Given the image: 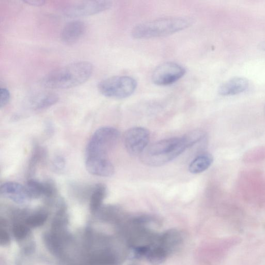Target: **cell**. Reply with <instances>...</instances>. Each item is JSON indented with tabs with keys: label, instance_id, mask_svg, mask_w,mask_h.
<instances>
[{
	"label": "cell",
	"instance_id": "cell-4",
	"mask_svg": "<svg viewBox=\"0 0 265 265\" xmlns=\"http://www.w3.org/2000/svg\"><path fill=\"white\" fill-rule=\"evenodd\" d=\"M191 23L192 20L186 17L162 18L137 25L132 35L138 39L165 37L183 31Z\"/></svg>",
	"mask_w": 265,
	"mask_h": 265
},
{
	"label": "cell",
	"instance_id": "cell-8",
	"mask_svg": "<svg viewBox=\"0 0 265 265\" xmlns=\"http://www.w3.org/2000/svg\"><path fill=\"white\" fill-rule=\"evenodd\" d=\"M186 72L185 68L178 64L166 63L156 69L152 79L157 85H167L181 79Z\"/></svg>",
	"mask_w": 265,
	"mask_h": 265
},
{
	"label": "cell",
	"instance_id": "cell-11",
	"mask_svg": "<svg viewBox=\"0 0 265 265\" xmlns=\"http://www.w3.org/2000/svg\"><path fill=\"white\" fill-rule=\"evenodd\" d=\"M1 195L18 203L22 204L30 200L25 186L15 182L3 184L0 189Z\"/></svg>",
	"mask_w": 265,
	"mask_h": 265
},
{
	"label": "cell",
	"instance_id": "cell-2",
	"mask_svg": "<svg viewBox=\"0 0 265 265\" xmlns=\"http://www.w3.org/2000/svg\"><path fill=\"white\" fill-rule=\"evenodd\" d=\"M120 137V132L112 127H102L97 130L86 146L85 165H95L109 162L108 155L119 141Z\"/></svg>",
	"mask_w": 265,
	"mask_h": 265
},
{
	"label": "cell",
	"instance_id": "cell-10",
	"mask_svg": "<svg viewBox=\"0 0 265 265\" xmlns=\"http://www.w3.org/2000/svg\"><path fill=\"white\" fill-rule=\"evenodd\" d=\"M86 31L84 22L80 20H74L67 23L61 34L62 41L67 45H73L79 41Z\"/></svg>",
	"mask_w": 265,
	"mask_h": 265
},
{
	"label": "cell",
	"instance_id": "cell-6",
	"mask_svg": "<svg viewBox=\"0 0 265 265\" xmlns=\"http://www.w3.org/2000/svg\"><path fill=\"white\" fill-rule=\"evenodd\" d=\"M112 4L107 0H90L74 3L64 10L69 17L76 18L94 15L109 10Z\"/></svg>",
	"mask_w": 265,
	"mask_h": 265
},
{
	"label": "cell",
	"instance_id": "cell-22",
	"mask_svg": "<svg viewBox=\"0 0 265 265\" xmlns=\"http://www.w3.org/2000/svg\"><path fill=\"white\" fill-rule=\"evenodd\" d=\"M11 99L9 91L6 87H2L0 90V107L3 108L6 106Z\"/></svg>",
	"mask_w": 265,
	"mask_h": 265
},
{
	"label": "cell",
	"instance_id": "cell-12",
	"mask_svg": "<svg viewBox=\"0 0 265 265\" xmlns=\"http://www.w3.org/2000/svg\"><path fill=\"white\" fill-rule=\"evenodd\" d=\"M248 80L242 77H234L223 83L219 89V93L222 96H233L242 94L248 90Z\"/></svg>",
	"mask_w": 265,
	"mask_h": 265
},
{
	"label": "cell",
	"instance_id": "cell-7",
	"mask_svg": "<svg viewBox=\"0 0 265 265\" xmlns=\"http://www.w3.org/2000/svg\"><path fill=\"white\" fill-rule=\"evenodd\" d=\"M150 137L149 131L143 128L127 130L124 135V143L128 153L132 156L140 155L148 146Z\"/></svg>",
	"mask_w": 265,
	"mask_h": 265
},
{
	"label": "cell",
	"instance_id": "cell-15",
	"mask_svg": "<svg viewBox=\"0 0 265 265\" xmlns=\"http://www.w3.org/2000/svg\"><path fill=\"white\" fill-rule=\"evenodd\" d=\"M214 161V158L209 153L203 154L197 157L190 164L189 169L190 172L199 173L208 169Z\"/></svg>",
	"mask_w": 265,
	"mask_h": 265
},
{
	"label": "cell",
	"instance_id": "cell-1",
	"mask_svg": "<svg viewBox=\"0 0 265 265\" xmlns=\"http://www.w3.org/2000/svg\"><path fill=\"white\" fill-rule=\"evenodd\" d=\"M94 70V66L90 62H75L48 73L40 83L46 89H70L85 82L91 77Z\"/></svg>",
	"mask_w": 265,
	"mask_h": 265
},
{
	"label": "cell",
	"instance_id": "cell-5",
	"mask_svg": "<svg viewBox=\"0 0 265 265\" xmlns=\"http://www.w3.org/2000/svg\"><path fill=\"white\" fill-rule=\"evenodd\" d=\"M137 86V81L132 77L116 76L109 77L100 81L98 90L104 96L112 99H121L131 96Z\"/></svg>",
	"mask_w": 265,
	"mask_h": 265
},
{
	"label": "cell",
	"instance_id": "cell-24",
	"mask_svg": "<svg viewBox=\"0 0 265 265\" xmlns=\"http://www.w3.org/2000/svg\"><path fill=\"white\" fill-rule=\"evenodd\" d=\"M260 47L261 49L265 51V41H264L260 44Z\"/></svg>",
	"mask_w": 265,
	"mask_h": 265
},
{
	"label": "cell",
	"instance_id": "cell-13",
	"mask_svg": "<svg viewBox=\"0 0 265 265\" xmlns=\"http://www.w3.org/2000/svg\"><path fill=\"white\" fill-rule=\"evenodd\" d=\"M60 100L58 96L51 92H43L32 96L28 100L29 106L35 111L42 110L55 104Z\"/></svg>",
	"mask_w": 265,
	"mask_h": 265
},
{
	"label": "cell",
	"instance_id": "cell-18",
	"mask_svg": "<svg viewBox=\"0 0 265 265\" xmlns=\"http://www.w3.org/2000/svg\"><path fill=\"white\" fill-rule=\"evenodd\" d=\"M12 230L14 237L17 241H22L25 239L30 231L29 227L22 223L15 224Z\"/></svg>",
	"mask_w": 265,
	"mask_h": 265
},
{
	"label": "cell",
	"instance_id": "cell-14",
	"mask_svg": "<svg viewBox=\"0 0 265 265\" xmlns=\"http://www.w3.org/2000/svg\"><path fill=\"white\" fill-rule=\"evenodd\" d=\"M106 195V188L103 184H98L91 193L90 209L92 213L97 214L102 207L103 201Z\"/></svg>",
	"mask_w": 265,
	"mask_h": 265
},
{
	"label": "cell",
	"instance_id": "cell-19",
	"mask_svg": "<svg viewBox=\"0 0 265 265\" xmlns=\"http://www.w3.org/2000/svg\"><path fill=\"white\" fill-rule=\"evenodd\" d=\"M7 223L5 219L0 221V244L3 246H8L11 242L10 235L6 229Z\"/></svg>",
	"mask_w": 265,
	"mask_h": 265
},
{
	"label": "cell",
	"instance_id": "cell-9",
	"mask_svg": "<svg viewBox=\"0 0 265 265\" xmlns=\"http://www.w3.org/2000/svg\"><path fill=\"white\" fill-rule=\"evenodd\" d=\"M25 186L31 199L41 197L50 199L55 196L56 192L55 186L51 181L41 182L30 179Z\"/></svg>",
	"mask_w": 265,
	"mask_h": 265
},
{
	"label": "cell",
	"instance_id": "cell-17",
	"mask_svg": "<svg viewBox=\"0 0 265 265\" xmlns=\"http://www.w3.org/2000/svg\"><path fill=\"white\" fill-rule=\"evenodd\" d=\"M48 217L46 212H39L28 216L25 219V223L29 227H38L45 223Z\"/></svg>",
	"mask_w": 265,
	"mask_h": 265
},
{
	"label": "cell",
	"instance_id": "cell-16",
	"mask_svg": "<svg viewBox=\"0 0 265 265\" xmlns=\"http://www.w3.org/2000/svg\"><path fill=\"white\" fill-rule=\"evenodd\" d=\"M46 156V151L42 146L37 145L35 147L27 168L28 178L35 174L37 167L45 160Z\"/></svg>",
	"mask_w": 265,
	"mask_h": 265
},
{
	"label": "cell",
	"instance_id": "cell-21",
	"mask_svg": "<svg viewBox=\"0 0 265 265\" xmlns=\"http://www.w3.org/2000/svg\"><path fill=\"white\" fill-rule=\"evenodd\" d=\"M66 167V161L65 158L61 156L55 157L52 162L53 170L57 173L63 172Z\"/></svg>",
	"mask_w": 265,
	"mask_h": 265
},
{
	"label": "cell",
	"instance_id": "cell-20",
	"mask_svg": "<svg viewBox=\"0 0 265 265\" xmlns=\"http://www.w3.org/2000/svg\"><path fill=\"white\" fill-rule=\"evenodd\" d=\"M205 136L204 133L200 131H195L189 133L188 135L184 136L185 138L188 148L193 145L196 142L200 140L201 139L204 138Z\"/></svg>",
	"mask_w": 265,
	"mask_h": 265
},
{
	"label": "cell",
	"instance_id": "cell-3",
	"mask_svg": "<svg viewBox=\"0 0 265 265\" xmlns=\"http://www.w3.org/2000/svg\"><path fill=\"white\" fill-rule=\"evenodd\" d=\"M187 148L184 137L163 139L147 146L140 155V160L149 166H160L178 158Z\"/></svg>",
	"mask_w": 265,
	"mask_h": 265
},
{
	"label": "cell",
	"instance_id": "cell-23",
	"mask_svg": "<svg viewBox=\"0 0 265 265\" xmlns=\"http://www.w3.org/2000/svg\"><path fill=\"white\" fill-rule=\"evenodd\" d=\"M23 3L28 5L37 7H42L45 4V2L43 0H27V1H24Z\"/></svg>",
	"mask_w": 265,
	"mask_h": 265
}]
</instances>
